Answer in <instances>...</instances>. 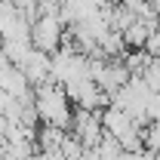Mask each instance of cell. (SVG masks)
Returning a JSON list of instances; mask_svg holds the SVG:
<instances>
[{"label":"cell","mask_w":160,"mask_h":160,"mask_svg":"<svg viewBox=\"0 0 160 160\" xmlns=\"http://www.w3.org/2000/svg\"><path fill=\"white\" fill-rule=\"evenodd\" d=\"M28 40H31V46L40 49V52H52L59 46V40H62V19L56 12L37 16L34 25H31V31H28Z\"/></svg>","instance_id":"6da1fadb"}]
</instances>
